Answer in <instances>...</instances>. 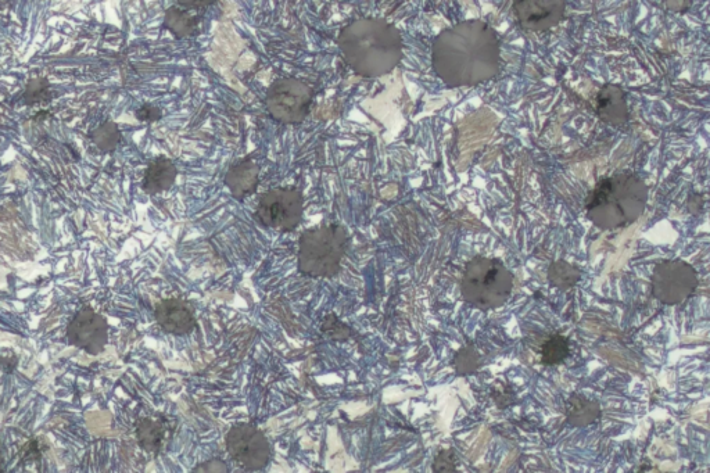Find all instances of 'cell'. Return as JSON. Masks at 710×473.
Returning <instances> with one entry per match:
<instances>
[{"label":"cell","mask_w":710,"mask_h":473,"mask_svg":"<svg viewBox=\"0 0 710 473\" xmlns=\"http://www.w3.org/2000/svg\"><path fill=\"white\" fill-rule=\"evenodd\" d=\"M432 66L453 88L483 84L501 71L500 37L486 21H461L433 41Z\"/></svg>","instance_id":"obj_1"},{"label":"cell","mask_w":710,"mask_h":473,"mask_svg":"<svg viewBox=\"0 0 710 473\" xmlns=\"http://www.w3.org/2000/svg\"><path fill=\"white\" fill-rule=\"evenodd\" d=\"M340 52L355 74L378 78L392 73L403 59V38L396 25L369 17L344 27L337 39Z\"/></svg>","instance_id":"obj_2"},{"label":"cell","mask_w":710,"mask_h":473,"mask_svg":"<svg viewBox=\"0 0 710 473\" xmlns=\"http://www.w3.org/2000/svg\"><path fill=\"white\" fill-rule=\"evenodd\" d=\"M648 186L633 172H618L601 178L586 197V214L604 231L629 227L643 215Z\"/></svg>","instance_id":"obj_3"},{"label":"cell","mask_w":710,"mask_h":473,"mask_svg":"<svg viewBox=\"0 0 710 473\" xmlns=\"http://www.w3.org/2000/svg\"><path fill=\"white\" fill-rule=\"evenodd\" d=\"M514 290V275L500 258L476 256L465 265L461 296L469 306L489 311L502 307Z\"/></svg>","instance_id":"obj_4"},{"label":"cell","mask_w":710,"mask_h":473,"mask_svg":"<svg viewBox=\"0 0 710 473\" xmlns=\"http://www.w3.org/2000/svg\"><path fill=\"white\" fill-rule=\"evenodd\" d=\"M349 235L339 224H321L307 229L299 240V271L311 278H332L339 274Z\"/></svg>","instance_id":"obj_5"},{"label":"cell","mask_w":710,"mask_h":473,"mask_svg":"<svg viewBox=\"0 0 710 473\" xmlns=\"http://www.w3.org/2000/svg\"><path fill=\"white\" fill-rule=\"evenodd\" d=\"M313 96V89L304 82L294 78H278L268 88L265 105L278 123L300 124L310 113Z\"/></svg>","instance_id":"obj_6"},{"label":"cell","mask_w":710,"mask_h":473,"mask_svg":"<svg viewBox=\"0 0 710 473\" xmlns=\"http://www.w3.org/2000/svg\"><path fill=\"white\" fill-rule=\"evenodd\" d=\"M699 286L697 271L683 260H666L651 275V293L665 306H677L694 295Z\"/></svg>","instance_id":"obj_7"},{"label":"cell","mask_w":710,"mask_h":473,"mask_svg":"<svg viewBox=\"0 0 710 473\" xmlns=\"http://www.w3.org/2000/svg\"><path fill=\"white\" fill-rule=\"evenodd\" d=\"M304 200L294 188H275L265 192L258 202L256 218L263 227L290 232L303 220Z\"/></svg>","instance_id":"obj_8"},{"label":"cell","mask_w":710,"mask_h":473,"mask_svg":"<svg viewBox=\"0 0 710 473\" xmlns=\"http://www.w3.org/2000/svg\"><path fill=\"white\" fill-rule=\"evenodd\" d=\"M225 443L232 460L245 471H263L270 464L271 444L256 426L249 424L232 426L225 437Z\"/></svg>","instance_id":"obj_9"},{"label":"cell","mask_w":710,"mask_h":473,"mask_svg":"<svg viewBox=\"0 0 710 473\" xmlns=\"http://www.w3.org/2000/svg\"><path fill=\"white\" fill-rule=\"evenodd\" d=\"M70 346L85 351L89 356H99L109 343V322L91 306H82L66 329Z\"/></svg>","instance_id":"obj_10"},{"label":"cell","mask_w":710,"mask_h":473,"mask_svg":"<svg viewBox=\"0 0 710 473\" xmlns=\"http://www.w3.org/2000/svg\"><path fill=\"white\" fill-rule=\"evenodd\" d=\"M514 12L526 31H548L564 20L565 0H516Z\"/></svg>","instance_id":"obj_11"},{"label":"cell","mask_w":710,"mask_h":473,"mask_svg":"<svg viewBox=\"0 0 710 473\" xmlns=\"http://www.w3.org/2000/svg\"><path fill=\"white\" fill-rule=\"evenodd\" d=\"M154 317L164 332L184 336L196 328L195 308L182 299H164L154 308Z\"/></svg>","instance_id":"obj_12"},{"label":"cell","mask_w":710,"mask_h":473,"mask_svg":"<svg viewBox=\"0 0 710 473\" xmlns=\"http://www.w3.org/2000/svg\"><path fill=\"white\" fill-rule=\"evenodd\" d=\"M598 117L605 124L612 127H623L629 121V106H627L626 92L619 85L606 84L598 92L597 102Z\"/></svg>","instance_id":"obj_13"},{"label":"cell","mask_w":710,"mask_h":473,"mask_svg":"<svg viewBox=\"0 0 710 473\" xmlns=\"http://www.w3.org/2000/svg\"><path fill=\"white\" fill-rule=\"evenodd\" d=\"M178 177L175 164L167 157H157L150 161L142 179V191L154 196L170 191Z\"/></svg>","instance_id":"obj_14"},{"label":"cell","mask_w":710,"mask_h":473,"mask_svg":"<svg viewBox=\"0 0 710 473\" xmlns=\"http://www.w3.org/2000/svg\"><path fill=\"white\" fill-rule=\"evenodd\" d=\"M258 181H260V170L257 164L251 160H243L229 168L225 175V185L236 200H243L245 197L256 192Z\"/></svg>","instance_id":"obj_15"},{"label":"cell","mask_w":710,"mask_h":473,"mask_svg":"<svg viewBox=\"0 0 710 473\" xmlns=\"http://www.w3.org/2000/svg\"><path fill=\"white\" fill-rule=\"evenodd\" d=\"M202 12L182 5L168 7L164 16V28L177 39L193 38L200 34Z\"/></svg>","instance_id":"obj_16"},{"label":"cell","mask_w":710,"mask_h":473,"mask_svg":"<svg viewBox=\"0 0 710 473\" xmlns=\"http://www.w3.org/2000/svg\"><path fill=\"white\" fill-rule=\"evenodd\" d=\"M566 424L572 428H586L601 418V404L586 394L573 393L565 403Z\"/></svg>","instance_id":"obj_17"},{"label":"cell","mask_w":710,"mask_h":473,"mask_svg":"<svg viewBox=\"0 0 710 473\" xmlns=\"http://www.w3.org/2000/svg\"><path fill=\"white\" fill-rule=\"evenodd\" d=\"M167 439V428L160 419L142 418L136 425V440L147 453L159 454Z\"/></svg>","instance_id":"obj_18"},{"label":"cell","mask_w":710,"mask_h":473,"mask_svg":"<svg viewBox=\"0 0 710 473\" xmlns=\"http://www.w3.org/2000/svg\"><path fill=\"white\" fill-rule=\"evenodd\" d=\"M548 282L551 286L566 292L572 289L582 279V271L565 260L552 261L547 272Z\"/></svg>","instance_id":"obj_19"},{"label":"cell","mask_w":710,"mask_h":473,"mask_svg":"<svg viewBox=\"0 0 710 473\" xmlns=\"http://www.w3.org/2000/svg\"><path fill=\"white\" fill-rule=\"evenodd\" d=\"M570 356V340L561 333H554L541 346V363L554 367L565 363Z\"/></svg>","instance_id":"obj_20"},{"label":"cell","mask_w":710,"mask_h":473,"mask_svg":"<svg viewBox=\"0 0 710 473\" xmlns=\"http://www.w3.org/2000/svg\"><path fill=\"white\" fill-rule=\"evenodd\" d=\"M121 139H123V135H121L120 128L113 121H106L105 124L91 132V141L102 153L114 152L120 145Z\"/></svg>","instance_id":"obj_21"},{"label":"cell","mask_w":710,"mask_h":473,"mask_svg":"<svg viewBox=\"0 0 710 473\" xmlns=\"http://www.w3.org/2000/svg\"><path fill=\"white\" fill-rule=\"evenodd\" d=\"M50 84L46 78H32L25 86L23 102L27 106L45 105L52 100Z\"/></svg>","instance_id":"obj_22"},{"label":"cell","mask_w":710,"mask_h":473,"mask_svg":"<svg viewBox=\"0 0 710 473\" xmlns=\"http://www.w3.org/2000/svg\"><path fill=\"white\" fill-rule=\"evenodd\" d=\"M483 365L482 357L479 356L475 347L466 346L455 353L453 368L460 375H469L479 371Z\"/></svg>","instance_id":"obj_23"},{"label":"cell","mask_w":710,"mask_h":473,"mask_svg":"<svg viewBox=\"0 0 710 473\" xmlns=\"http://www.w3.org/2000/svg\"><path fill=\"white\" fill-rule=\"evenodd\" d=\"M458 467H460V457L454 449L439 451L432 464L433 472L436 473L457 472Z\"/></svg>","instance_id":"obj_24"},{"label":"cell","mask_w":710,"mask_h":473,"mask_svg":"<svg viewBox=\"0 0 710 473\" xmlns=\"http://www.w3.org/2000/svg\"><path fill=\"white\" fill-rule=\"evenodd\" d=\"M491 397L496 401L498 408L512 406V403L515 401V393L512 392L511 386L505 385V383L501 381H497L491 386Z\"/></svg>","instance_id":"obj_25"},{"label":"cell","mask_w":710,"mask_h":473,"mask_svg":"<svg viewBox=\"0 0 710 473\" xmlns=\"http://www.w3.org/2000/svg\"><path fill=\"white\" fill-rule=\"evenodd\" d=\"M135 117L142 123H154V121H159L163 118V111H161L160 107L146 103V105H142L135 111Z\"/></svg>","instance_id":"obj_26"},{"label":"cell","mask_w":710,"mask_h":473,"mask_svg":"<svg viewBox=\"0 0 710 473\" xmlns=\"http://www.w3.org/2000/svg\"><path fill=\"white\" fill-rule=\"evenodd\" d=\"M43 449L41 447V442L38 439H31L30 442L25 444L23 449V460L24 461H41L42 460Z\"/></svg>","instance_id":"obj_27"},{"label":"cell","mask_w":710,"mask_h":473,"mask_svg":"<svg viewBox=\"0 0 710 473\" xmlns=\"http://www.w3.org/2000/svg\"><path fill=\"white\" fill-rule=\"evenodd\" d=\"M17 367H19V357H17L13 351L0 354V371H2L3 374H13Z\"/></svg>","instance_id":"obj_28"},{"label":"cell","mask_w":710,"mask_h":473,"mask_svg":"<svg viewBox=\"0 0 710 473\" xmlns=\"http://www.w3.org/2000/svg\"><path fill=\"white\" fill-rule=\"evenodd\" d=\"M193 472H228V467L221 460H210L200 464Z\"/></svg>","instance_id":"obj_29"},{"label":"cell","mask_w":710,"mask_h":473,"mask_svg":"<svg viewBox=\"0 0 710 473\" xmlns=\"http://www.w3.org/2000/svg\"><path fill=\"white\" fill-rule=\"evenodd\" d=\"M0 469H2V458H0Z\"/></svg>","instance_id":"obj_30"}]
</instances>
